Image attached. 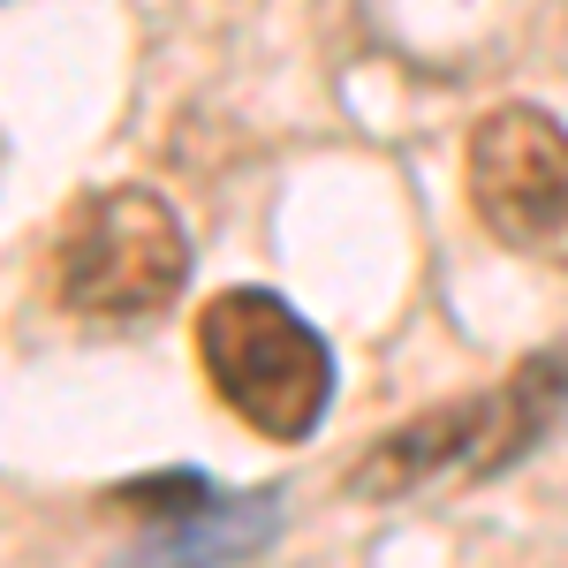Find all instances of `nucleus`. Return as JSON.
<instances>
[{
  "instance_id": "f257e3e1",
  "label": "nucleus",
  "mask_w": 568,
  "mask_h": 568,
  "mask_svg": "<svg viewBox=\"0 0 568 568\" xmlns=\"http://www.w3.org/2000/svg\"><path fill=\"white\" fill-rule=\"evenodd\" d=\"M561 409H568V349H538L500 387L439 402L425 417L394 425L387 439H372L342 485L356 500H409V493L485 485L500 470H516L530 447L561 425Z\"/></svg>"
},
{
  "instance_id": "f03ea898",
  "label": "nucleus",
  "mask_w": 568,
  "mask_h": 568,
  "mask_svg": "<svg viewBox=\"0 0 568 568\" xmlns=\"http://www.w3.org/2000/svg\"><path fill=\"white\" fill-rule=\"evenodd\" d=\"M190 281V235L152 190H91L45 243V288L77 318H152Z\"/></svg>"
},
{
  "instance_id": "7ed1b4c3",
  "label": "nucleus",
  "mask_w": 568,
  "mask_h": 568,
  "mask_svg": "<svg viewBox=\"0 0 568 568\" xmlns=\"http://www.w3.org/2000/svg\"><path fill=\"white\" fill-rule=\"evenodd\" d=\"M197 356L213 394L265 439H311L334 402L326 342L273 288H220L197 311Z\"/></svg>"
},
{
  "instance_id": "20e7f679",
  "label": "nucleus",
  "mask_w": 568,
  "mask_h": 568,
  "mask_svg": "<svg viewBox=\"0 0 568 568\" xmlns=\"http://www.w3.org/2000/svg\"><path fill=\"white\" fill-rule=\"evenodd\" d=\"M470 205L493 243L568 265V130L546 106H493L470 130Z\"/></svg>"
},
{
  "instance_id": "39448f33",
  "label": "nucleus",
  "mask_w": 568,
  "mask_h": 568,
  "mask_svg": "<svg viewBox=\"0 0 568 568\" xmlns=\"http://www.w3.org/2000/svg\"><path fill=\"white\" fill-rule=\"evenodd\" d=\"M273 524H281V500L273 493H258V500H220V493H205L197 508L160 516L152 538L122 568H220V561H235V554H251V546H265Z\"/></svg>"
}]
</instances>
